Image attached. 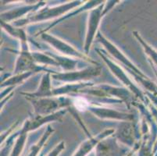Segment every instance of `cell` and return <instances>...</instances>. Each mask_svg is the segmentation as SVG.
<instances>
[{
    "mask_svg": "<svg viewBox=\"0 0 157 156\" xmlns=\"http://www.w3.org/2000/svg\"><path fill=\"white\" fill-rule=\"evenodd\" d=\"M75 105H76L77 108H78L79 110H81V111H82V110H85V108H86V107L88 106V103H87V101H85V99H83V98H78V99H76V101H75Z\"/></svg>",
    "mask_w": 157,
    "mask_h": 156,
    "instance_id": "6da1fadb",
    "label": "cell"
}]
</instances>
